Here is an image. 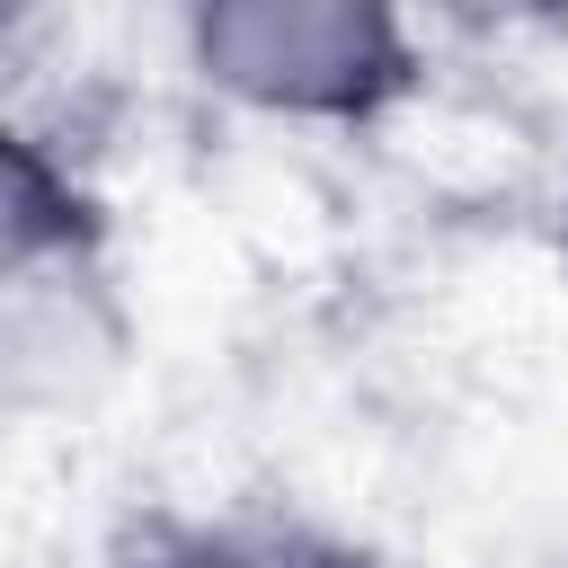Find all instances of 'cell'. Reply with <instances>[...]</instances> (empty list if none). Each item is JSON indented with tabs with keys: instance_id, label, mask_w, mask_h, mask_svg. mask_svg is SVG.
<instances>
[{
	"instance_id": "cell-1",
	"label": "cell",
	"mask_w": 568,
	"mask_h": 568,
	"mask_svg": "<svg viewBox=\"0 0 568 568\" xmlns=\"http://www.w3.org/2000/svg\"><path fill=\"white\" fill-rule=\"evenodd\" d=\"M195 71L293 124H364L417 80L408 0H186Z\"/></svg>"
},
{
	"instance_id": "cell-2",
	"label": "cell",
	"mask_w": 568,
	"mask_h": 568,
	"mask_svg": "<svg viewBox=\"0 0 568 568\" xmlns=\"http://www.w3.org/2000/svg\"><path fill=\"white\" fill-rule=\"evenodd\" d=\"M426 9H444V18H462V27H524V18H550V9H568V0H426Z\"/></svg>"
}]
</instances>
